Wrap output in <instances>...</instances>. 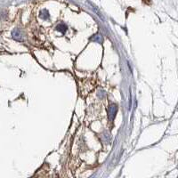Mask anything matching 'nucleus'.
Here are the masks:
<instances>
[{
  "label": "nucleus",
  "instance_id": "nucleus-1",
  "mask_svg": "<svg viewBox=\"0 0 178 178\" xmlns=\"http://www.w3.org/2000/svg\"><path fill=\"white\" fill-rule=\"evenodd\" d=\"M116 111H117V107H116V105L112 104V105L109 106V118H110L111 119L114 118Z\"/></svg>",
  "mask_w": 178,
  "mask_h": 178
},
{
  "label": "nucleus",
  "instance_id": "nucleus-2",
  "mask_svg": "<svg viewBox=\"0 0 178 178\" xmlns=\"http://www.w3.org/2000/svg\"><path fill=\"white\" fill-rule=\"evenodd\" d=\"M56 30L58 31H61V33H65L67 30V26L64 24H59L58 26H56Z\"/></svg>",
  "mask_w": 178,
  "mask_h": 178
},
{
  "label": "nucleus",
  "instance_id": "nucleus-3",
  "mask_svg": "<svg viewBox=\"0 0 178 178\" xmlns=\"http://www.w3.org/2000/svg\"><path fill=\"white\" fill-rule=\"evenodd\" d=\"M12 35H13V37L14 39H16V40H20L19 37H20V31L19 30H13V33H12Z\"/></svg>",
  "mask_w": 178,
  "mask_h": 178
}]
</instances>
